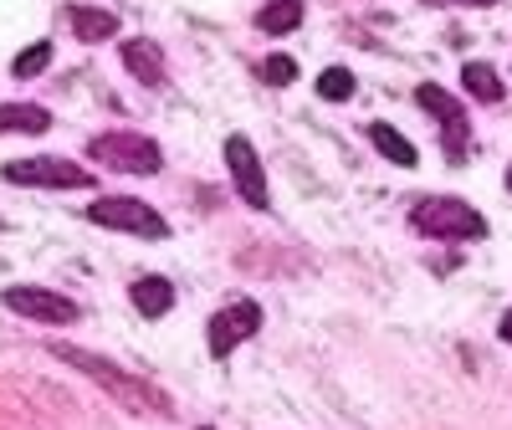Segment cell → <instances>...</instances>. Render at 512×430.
Segmentation results:
<instances>
[{
  "label": "cell",
  "instance_id": "7",
  "mask_svg": "<svg viewBox=\"0 0 512 430\" xmlns=\"http://www.w3.org/2000/svg\"><path fill=\"white\" fill-rule=\"evenodd\" d=\"M226 169H231L236 195H241L251 210H267V175H262V159H256V149H251L246 134H231V139H226Z\"/></svg>",
  "mask_w": 512,
  "mask_h": 430
},
{
  "label": "cell",
  "instance_id": "18",
  "mask_svg": "<svg viewBox=\"0 0 512 430\" xmlns=\"http://www.w3.org/2000/svg\"><path fill=\"white\" fill-rule=\"evenodd\" d=\"M47 67H52V47H47V41H36V47H26V52L11 62L16 77H36V72H47Z\"/></svg>",
  "mask_w": 512,
  "mask_h": 430
},
{
  "label": "cell",
  "instance_id": "17",
  "mask_svg": "<svg viewBox=\"0 0 512 430\" xmlns=\"http://www.w3.org/2000/svg\"><path fill=\"white\" fill-rule=\"evenodd\" d=\"M318 93H323L328 103H349V98H354V72H349V67H323Z\"/></svg>",
  "mask_w": 512,
  "mask_h": 430
},
{
  "label": "cell",
  "instance_id": "15",
  "mask_svg": "<svg viewBox=\"0 0 512 430\" xmlns=\"http://www.w3.org/2000/svg\"><path fill=\"white\" fill-rule=\"evenodd\" d=\"M369 144L384 154V159H390V164H415V144L405 139V134H395V128L390 123H369Z\"/></svg>",
  "mask_w": 512,
  "mask_h": 430
},
{
  "label": "cell",
  "instance_id": "2",
  "mask_svg": "<svg viewBox=\"0 0 512 430\" xmlns=\"http://www.w3.org/2000/svg\"><path fill=\"white\" fill-rule=\"evenodd\" d=\"M410 226L420 236H441V241H482L487 236V221L472 205H466V200H441V195L420 200L410 210Z\"/></svg>",
  "mask_w": 512,
  "mask_h": 430
},
{
  "label": "cell",
  "instance_id": "16",
  "mask_svg": "<svg viewBox=\"0 0 512 430\" xmlns=\"http://www.w3.org/2000/svg\"><path fill=\"white\" fill-rule=\"evenodd\" d=\"M415 103L425 108V113H436L441 123H461L466 113H461V103L446 93V88H436V82H420V93H415Z\"/></svg>",
  "mask_w": 512,
  "mask_h": 430
},
{
  "label": "cell",
  "instance_id": "4",
  "mask_svg": "<svg viewBox=\"0 0 512 430\" xmlns=\"http://www.w3.org/2000/svg\"><path fill=\"white\" fill-rule=\"evenodd\" d=\"M93 159L108 164V169H123V175H159V144L144 139V134H98L93 139Z\"/></svg>",
  "mask_w": 512,
  "mask_h": 430
},
{
  "label": "cell",
  "instance_id": "20",
  "mask_svg": "<svg viewBox=\"0 0 512 430\" xmlns=\"http://www.w3.org/2000/svg\"><path fill=\"white\" fill-rule=\"evenodd\" d=\"M502 343H512V308L502 313Z\"/></svg>",
  "mask_w": 512,
  "mask_h": 430
},
{
  "label": "cell",
  "instance_id": "3",
  "mask_svg": "<svg viewBox=\"0 0 512 430\" xmlns=\"http://www.w3.org/2000/svg\"><path fill=\"white\" fill-rule=\"evenodd\" d=\"M88 221H98V226H108V231H128V236H149V241L169 236L164 215H159L154 205L134 200V195H103L98 205H88Z\"/></svg>",
  "mask_w": 512,
  "mask_h": 430
},
{
  "label": "cell",
  "instance_id": "21",
  "mask_svg": "<svg viewBox=\"0 0 512 430\" xmlns=\"http://www.w3.org/2000/svg\"><path fill=\"white\" fill-rule=\"evenodd\" d=\"M461 6H497V0H461Z\"/></svg>",
  "mask_w": 512,
  "mask_h": 430
},
{
  "label": "cell",
  "instance_id": "6",
  "mask_svg": "<svg viewBox=\"0 0 512 430\" xmlns=\"http://www.w3.org/2000/svg\"><path fill=\"white\" fill-rule=\"evenodd\" d=\"M256 328H262V308H256V303H231V308H221L216 318H210L205 343H210V354H216V359H231Z\"/></svg>",
  "mask_w": 512,
  "mask_h": 430
},
{
  "label": "cell",
  "instance_id": "9",
  "mask_svg": "<svg viewBox=\"0 0 512 430\" xmlns=\"http://www.w3.org/2000/svg\"><path fill=\"white\" fill-rule=\"evenodd\" d=\"M123 67L134 72L144 88H159L164 82V52L154 47L149 36H134V41H123Z\"/></svg>",
  "mask_w": 512,
  "mask_h": 430
},
{
  "label": "cell",
  "instance_id": "1",
  "mask_svg": "<svg viewBox=\"0 0 512 430\" xmlns=\"http://www.w3.org/2000/svg\"><path fill=\"white\" fill-rule=\"evenodd\" d=\"M52 354L62 359V364H72V369H82L93 384H103V390L123 405V410H134V415H175L169 410V395H159L154 384H144L139 374H128V369H118L113 359H103V354H93V349H77V343H52Z\"/></svg>",
  "mask_w": 512,
  "mask_h": 430
},
{
  "label": "cell",
  "instance_id": "10",
  "mask_svg": "<svg viewBox=\"0 0 512 430\" xmlns=\"http://www.w3.org/2000/svg\"><path fill=\"white\" fill-rule=\"evenodd\" d=\"M52 113L36 103H0V134H47Z\"/></svg>",
  "mask_w": 512,
  "mask_h": 430
},
{
  "label": "cell",
  "instance_id": "5",
  "mask_svg": "<svg viewBox=\"0 0 512 430\" xmlns=\"http://www.w3.org/2000/svg\"><path fill=\"white\" fill-rule=\"evenodd\" d=\"M6 180L11 185H41V190H88L93 185V175L82 164H72V159H16V164H6Z\"/></svg>",
  "mask_w": 512,
  "mask_h": 430
},
{
  "label": "cell",
  "instance_id": "22",
  "mask_svg": "<svg viewBox=\"0 0 512 430\" xmlns=\"http://www.w3.org/2000/svg\"><path fill=\"white\" fill-rule=\"evenodd\" d=\"M507 190H512V169H507Z\"/></svg>",
  "mask_w": 512,
  "mask_h": 430
},
{
  "label": "cell",
  "instance_id": "11",
  "mask_svg": "<svg viewBox=\"0 0 512 430\" xmlns=\"http://www.w3.org/2000/svg\"><path fill=\"white\" fill-rule=\"evenodd\" d=\"M128 297H134V308L144 318H164L169 308H175V287H169L164 277H139L134 287H128Z\"/></svg>",
  "mask_w": 512,
  "mask_h": 430
},
{
  "label": "cell",
  "instance_id": "14",
  "mask_svg": "<svg viewBox=\"0 0 512 430\" xmlns=\"http://www.w3.org/2000/svg\"><path fill=\"white\" fill-rule=\"evenodd\" d=\"M461 82H466V93H472L477 103H502V93H507L492 62H466L461 67Z\"/></svg>",
  "mask_w": 512,
  "mask_h": 430
},
{
  "label": "cell",
  "instance_id": "12",
  "mask_svg": "<svg viewBox=\"0 0 512 430\" xmlns=\"http://www.w3.org/2000/svg\"><path fill=\"white\" fill-rule=\"evenodd\" d=\"M72 31L77 41H113L118 36V16L113 11H98V6H72Z\"/></svg>",
  "mask_w": 512,
  "mask_h": 430
},
{
  "label": "cell",
  "instance_id": "19",
  "mask_svg": "<svg viewBox=\"0 0 512 430\" xmlns=\"http://www.w3.org/2000/svg\"><path fill=\"white\" fill-rule=\"evenodd\" d=\"M267 82H272V88H287V82H297V62L292 57H267Z\"/></svg>",
  "mask_w": 512,
  "mask_h": 430
},
{
  "label": "cell",
  "instance_id": "8",
  "mask_svg": "<svg viewBox=\"0 0 512 430\" xmlns=\"http://www.w3.org/2000/svg\"><path fill=\"white\" fill-rule=\"evenodd\" d=\"M6 308L36 323H77V303L47 287H6Z\"/></svg>",
  "mask_w": 512,
  "mask_h": 430
},
{
  "label": "cell",
  "instance_id": "13",
  "mask_svg": "<svg viewBox=\"0 0 512 430\" xmlns=\"http://www.w3.org/2000/svg\"><path fill=\"white\" fill-rule=\"evenodd\" d=\"M256 26H262L267 36H287L303 26V0H267L262 11H256Z\"/></svg>",
  "mask_w": 512,
  "mask_h": 430
}]
</instances>
